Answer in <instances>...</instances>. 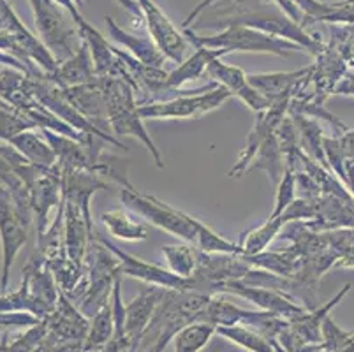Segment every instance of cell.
<instances>
[{"label": "cell", "instance_id": "20", "mask_svg": "<svg viewBox=\"0 0 354 352\" xmlns=\"http://www.w3.org/2000/svg\"><path fill=\"white\" fill-rule=\"evenodd\" d=\"M226 57L222 50H208V48H196L194 53L187 57L182 64L175 67L171 73L167 74V92H173L180 95L183 92L182 86L187 83L196 82L203 74H207L208 66L215 58Z\"/></svg>", "mask_w": 354, "mask_h": 352}, {"label": "cell", "instance_id": "1", "mask_svg": "<svg viewBox=\"0 0 354 352\" xmlns=\"http://www.w3.org/2000/svg\"><path fill=\"white\" fill-rule=\"evenodd\" d=\"M106 95V115L108 124L115 136H131L145 145L148 154L152 155L153 163L159 169H164L162 155L153 140L148 134L140 115L136 90L131 83L122 77H101Z\"/></svg>", "mask_w": 354, "mask_h": 352}, {"label": "cell", "instance_id": "23", "mask_svg": "<svg viewBox=\"0 0 354 352\" xmlns=\"http://www.w3.org/2000/svg\"><path fill=\"white\" fill-rule=\"evenodd\" d=\"M9 145L15 147L25 159H28L35 166L53 167L57 164V155H55L53 148L50 147L48 140L41 132V129L21 132L16 138H12Z\"/></svg>", "mask_w": 354, "mask_h": 352}, {"label": "cell", "instance_id": "29", "mask_svg": "<svg viewBox=\"0 0 354 352\" xmlns=\"http://www.w3.org/2000/svg\"><path fill=\"white\" fill-rule=\"evenodd\" d=\"M164 259L167 263V270L183 279H192L198 271L199 250L194 245H166L160 248Z\"/></svg>", "mask_w": 354, "mask_h": 352}, {"label": "cell", "instance_id": "33", "mask_svg": "<svg viewBox=\"0 0 354 352\" xmlns=\"http://www.w3.org/2000/svg\"><path fill=\"white\" fill-rule=\"evenodd\" d=\"M32 129H37V125L30 118H27L24 113H20L12 106L0 102V141L9 143L12 138L21 132L32 131Z\"/></svg>", "mask_w": 354, "mask_h": 352}, {"label": "cell", "instance_id": "19", "mask_svg": "<svg viewBox=\"0 0 354 352\" xmlns=\"http://www.w3.org/2000/svg\"><path fill=\"white\" fill-rule=\"evenodd\" d=\"M106 25H108L109 37L113 39L115 43L120 44L129 55H133L134 58L148 64V66L164 67L167 58L164 57L162 51L157 48V44L153 43L152 37H140V35L131 34V32L122 28L118 24H115V19L111 18V16H106Z\"/></svg>", "mask_w": 354, "mask_h": 352}, {"label": "cell", "instance_id": "39", "mask_svg": "<svg viewBox=\"0 0 354 352\" xmlns=\"http://www.w3.org/2000/svg\"><path fill=\"white\" fill-rule=\"evenodd\" d=\"M339 140L346 163L354 164V129H347L344 134L339 136Z\"/></svg>", "mask_w": 354, "mask_h": 352}, {"label": "cell", "instance_id": "22", "mask_svg": "<svg viewBox=\"0 0 354 352\" xmlns=\"http://www.w3.org/2000/svg\"><path fill=\"white\" fill-rule=\"evenodd\" d=\"M250 266L259 268L273 273V275L284 277V279H296L301 268V257L291 247L282 250H265L256 256H241Z\"/></svg>", "mask_w": 354, "mask_h": 352}, {"label": "cell", "instance_id": "27", "mask_svg": "<svg viewBox=\"0 0 354 352\" xmlns=\"http://www.w3.org/2000/svg\"><path fill=\"white\" fill-rule=\"evenodd\" d=\"M288 222L284 221V217L279 215V217H270L268 221L263 222L257 228L249 229L240 240V243H238L241 248L240 256H256V254L268 250L270 243L281 234L282 228Z\"/></svg>", "mask_w": 354, "mask_h": 352}, {"label": "cell", "instance_id": "2", "mask_svg": "<svg viewBox=\"0 0 354 352\" xmlns=\"http://www.w3.org/2000/svg\"><path fill=\"white\" fill-rule=\"evenodd\" d=\"M183 35L194 48H208V50H222L224 55L243 51V53H272L279 57H289L298 50H304L288 39L275 37L266 32L256 30L241 25H230L217 34L199 35L192 28H183Z\"/></svg>", "mask_w": 354, "mask_h": 352}, {"label": "cell", "instance_id": "10", "mask_svg": "<svg viewBox=\"0 0 354 352\" xmlns=\"http://www.w3.org/2000/svg\"><path fill=\"white\" fill-rule=\"evenodd\" d=\"M101 241L118 257V263H120V275L141 280V282L148 284V286L164 287V289L171 290H196V293H198V284H196L194 279H183V277L175 275V273H173L171 270H167V268L148 263V261L140 259V257L133 256V254H127V252H124L122 248L115 247L113 243H109L104 238H101Z\"/></svg>", "mask_w": 354, "mask_h": 352}, {"label": "cell", "instance_id": "21", "mask_svg": "<svg viewBox=\"0 0 354 352\" xmlns=\"http://www.w3.org/2000/svg\"><path fill=\"white\" fill-rule=\"evenodd\" d=\"M308 73V66L298 71H288V73H263V74H247L249 83L259 93L268 99L270 102L281 101L286 97H291L296 85L304 80Z\"/></svg>", "mask_w": 354, "mask_h": 352}, {"label": "cell", "instance_id": "35", "mask_svg": "<svg viewBox=\"0 0 354 352\" xmlns=\"http://www.w3.org/2000/svg\"><path fill=\"white\" fill-rule=\"evenodd\" d=\"M319 21L330 25H347L354 27V0L342 2H324L323 15Z\"/></svg>", "mask_w": 354, "mask_h": 352}, {"label": "cell", "instance_id": "15", "mask_svg": "<svg viewBox=\"0 0 354 352\" xmlns=\"http://www.w3.org/2000/svg\"><path fill=\"white\" fill-rule=\"evenodd\" d=\"M48 337L57 342H83L85 344L88 333V319L73 305V299L60 290L59 302L55 310L48 315Z\"/></svg>", "mask_w": 354, "mask_h": 352}, {"label": "cell", "instance_id": "30", "mask_svg": "<svg viewBox=\"0 0 354 352\" xmlns=\"http://www.w3.org/2000/svg\"><path fill=\"white\" fill-rule=\"evenodd\" d=\"M217 335L234 342L249 352H279L268 338L249 326H217Z\"/></svg>", "mask_w": 354, "mask_h": 352}, {"label": "cell", "instance_id": "13", "mask_svg": "<svg viewBox=\"0 0 354 352\" xmlns=\"http://www.w3.org/2000/svg\"><path fill=\"white\" fill-rule=\"evenodd\" d=\"M138 4L143 11L145 27H147L148 35L152 37L157 48L162 51L167 60H173L176 66L182 64L185 60V50L191 44L187 37L171 24V19L167 18L152 0H138Z\"/></svg>", "mask_w": 354, "mask_h": 352}, {"label": "cell", "instance_id": "8", "mask_svg": "<svg viewBox=\"0 0 354 352\" xmlns=\"http://www.w3.org/2000/svg\"><path fill=\"white\" fill-rule=\"evenodd\" d=\"M214 295L240 296V298L259 306L263 312H270V314L286 319V321H295V319L301 317L308 312L307 306H304L295 298L281 293V290L270 289V287L250 286V284L241 282V280H227V282L217 284L212 289V296Z\"/></svg>", "mask_w": 354, "mask_h": 352}, {"label": "cell", "instance_id": "5", "mask_svg": "<svg viewBox=\"0 0 354 352\" xmlns=\"http://www.w3.org/2000/svg\"><path fill=\"white\" fill-rule=\"evenodd\" d=\"M120 279V263L113 252L109 250L101 238L94 237L85 257V293L80 298L82 308H94L97 312L104 302H108L115 282Z\"/></svg>", "mask_w": 354, "mask_h": 352}, {"label": "cell", "instance_id": "28", "mask_svg": "<svg viewBox=\"0 0 354 352\" xmlns=\"http://www.w3.org/2000/svg\"><path fill=\"white\" fill-rule=\"evenodd\" d=\"M115 337V319L113 310H111V296L108 302L101 305V308L95 312L94 321L90 322L88 333H86L85 344H83V352L95 351L108 344Z\"/></svg>", "mask_w": 354, "mask_h": 352}, {"label": "cell", "instance_id": "40", "mask_svg": "<svg viewBox=\"0 0 354 352\" xmlns=\"http://www.w3.org/2000/svg\"><path fill=\"white\" fill-rule=\"evenodd\" d=\"M333 95H347L354 97V69H351L346 73V76L340 80V83L335 89Z\"/></svg>", "mask_w": 354, "mask_h": 352}, {"label": "cell", "instance_id": "9", "mask_svg": "<svg viewBox=\"0 0 354 352\" xmlns=\"http://www.w3.org/2000/svg\"><path fill=\"white\" fill-rule=\"evenodd\" d=\"M27 190L30 196L35 234L37 240H41L51 224V210L59 208L62 201V171L59 164L53 167H39L34 178L27 183Z\"/></svg>", "mask_w": 354, "mask_h": 352}, {"label": "cell", "instance_id": "3", "mask_svg": "<svg viewBox=\"0 0 354 352\" xmlns=\"http://www.w3.org/2000/svg\"><path fill=\"white\" fill-rule=\"evenodd\" d=\"M231 97L230 90L214 82L199 90H185L166 101L141 104L140 115L143 120H187L218 109Z\"/></svg>", "mask_w": 354, "mask_h": 352}, {"label": "cell", "instance_id": "4", "mask_svg": "<svg viewBox=\"0 0 354 352\" xmlns=\"http://www.w3.org/2000/svg\"><path fill=\"white\" fill-rule=\"evenodd\" d=\"M120 201L125 208L133 210L134 213L147 219L150 224L162 229L164 232L175 234V237L182 238L187 243L196 245L198 219L189 215V213L166 205L164 201L157 199L156 196L138 192L134 187H122Z\"/></svg>", "mask_w": 354, "mask_h": 352}, {"label": "cell", "instance_id": "18", "mask_svg": "<svg viewBox=\"0 0 354 352\" xmlns=\"http://www.w3.org/2000/svg\"><path fill=\"white\" fill-rule=\"evenodd\" d=\"M48 77H50L55 85H59L60 89L85 85V83L97 80L99 76L94 66V58H92V53H90L86 43L82 41L78 50L74 51L73 57H69L62 64H59L57 71L53 74H48Z\"/></svg>", "mask_w": 354, "mask_h": 352}, {"label": "cell", "instance_id": "41", "mask_svg": "<svg viewBox=\"0 0 354 352\" xmlns=\"http://www.w3.org/2000/svg\"><path fill=\"white\" fill-rule=\"evenodd\" d=\"M335 268H354V243L349 245V247L340 254Z\"/></svg>", "mask_w": 354, "mask_h": 352}, {"label": "cell", "instance_id": "11", "mask_svg": "<svg viewBox=\"0 0 354 352\" xmlns=\"http://www.w3.org/2000/svg\"><path fill=\"white\" fill-rule=\"evenodd\" d=\"M28 231L30 229L24 224L18 215L15 199L11 192L6 190L0 194V243H2V275H0V289L2 293L8 290L9 273H11L12 263L20 248L27 243Z\"/></svg>", "mask_w": 354, "mask_h": 352}, {"label": "cell", "instance_id": "32", "mask_svg": "<svg viewBox=\"0 0 354 352\" xmlns=\"http://www.w3.org/2000/svg\"><path fill=\"white\" fill-rule=\"evenodd\" d=\"M196 229H198V232H196L194 247L198 250L205 252V254H241L240 245L227 241L226 238H222L221 234H217L214 229L205 225L201 221H198Z\"/></svg>", "mask_w": 354, "mask_h": 352}, {"label": "cell", "instance_id": "31", "mask_svg": "<svg viewBox=\"0 0 354 352\" xmlns=\"http://www.w3.org/2000/svg\"><path fill=\"white\" fill-rule=\"evenodd\" d=\"M217 333V326L205 321H196L183 326L175 335V352H199Z\"/></svg>", "mask_w": 354, "mask_h": 352}, {"label": "cell", "instance_id": "25", "mask_svg": "<svg viewBox=\"0 0 354 352\" xmlns=\"http://www.w3.org/2000/svg\"><path fill=\"white\" fill-rule=\"evenodd\" d=\"M106 231L124 241H143L148 238V229L143 222L136 221L127 210H109L101 215Z\"/></svg>", "mask_w": 354, "mask_h": 352}, {"label": "cell", "instance_id": "38", "mask_svg": "<svg viewBox=\"0 0 354 352\" xmlns=\"http://www.w3.org/2000/svg\"><path fill=\"white\" fill-rule=\"evenodd\" d=\"M25 77H27V74L21 73V71L18 69H12V67L0 71V99H2L6 93L18 89V86L24 83Z\"/></svg>", "mask_w": 354, "mask_h": 352}, {"label": "cell", "instance_id": "12", "mask_svg": "<svg viewBox=\"0 0 354 352\" xmlns=\"http://www.w3.org/2000/svg\"><path fill=\"white\" fill-rule=\"evenodd\" d=\"M289 102H291V97H286V99L273 102L265 111L256 113L254 127L250 129L249 136L245 138V143H243V148L240 151V157H238V160L230 171L231 178H241L243 174L249 173L250 164H252L261 145L265 143L266 138L272 136L277 131V127L281 125V122L288 116Z\"/></svg>", "mask_w": 354, "mask_h": 352}, {"label": "cell", "instance_id": "16", "mask_svg": "<svg viewBox=\"0 0 354 352\" xmlns=\"http://www.w3.org/2000/svg\"><path fill=\"white\" fill-rule=\"evenodd\" d=\"M64 97L73 104L74 109H78L85 118H88L92 124L108 136H115L108 124V115H106V95L102 89L101 77L94 82L85 83V85L67 86L62 89ZM117 138V136H115Z\"/></svg>", "mask_w": 354, "mask_h": 352}, {"label": "cell", "instance_id": "37", "mask_svg": "<svg viewBox=\"0 0 354 352\" xmlns=\"http://www.w3.org/2000/svg\"><path fill=\"white\" fill-rule=\"evenodd\" d=\"M323 147H324V154H326L328 167H330V169L333 171V173L337 174L340 180H342L344 185H346L347 183L346 159H344L342 148H340L339 136H333V138H328V136H324Z\"/></svg>", "mask_w": 354, "mask_h": 352}, {"label": "cell", "instance_id": "34", "mask_svg": "<svg viewBox=\"0 0 354 352\" xmlns=\"http://www.w3.org/2000/svg\"><path fill=\"white\" fill-rule=\"evenodd\" d=\"M331 37L328 43L337 48L347 66L354 69V27L347 25H331Z\"/></svg>", "mask_w": 354, "mask_h": 352}, {"label": "cell", "instance_id": "24", "mask_svg": "<svg viewBox=\"0 0 354 352\" xmlns=\"http://www.w3.org/2000/svg\"><path fill=\"white\" fill-rule=\"evenodd\" d=\"M292 118L296 125V132H298V143H300L301 151L305 155H308L310 159H314L315 163L323 164L324 167H328L326 154H324V132L323 127L319 125V122L310 116L300 115V113H288Z\"/></svg>", "mask_w": 354, "mask_h": 352}, {"label": "cell", "instance_id": "17", "mask_svg": "<svg viewBox=\"0 0 354 352\" xmlns=\"http://www.w3.org/2000/svg\"><path fill=\"white\" fill-rule=\"evenodd\" d=\"M166 290L167 289H164V287L148 286L125 306V310H127V314H125V337H127L129 345L133 349H136L141 342L145 329L152 321Z\"/></svg>", "mask_w": 354, "mask_h": 352}, {"label": "cell", "instance_id": "6", "mask_svg": "<svg viewBox=\"0 0 354 352\" xmlns=\"http://www.w3.org/2000/svg\"><path fill=\"white\" fill-rule=\"evenodd\" d=\"M230 25H241V27H250L256 30L266 32L275 37L288 39L291 43H296L304 50L310 51L312 55H317L324 48V41L317 35H310L304 30L300 24H296L295 19L289 18L288 15H279V12H257L247 11L238 12V15L230 16V18L218 19L215 24L201 25V27H222L226 28Z\"/></svg>", "mask_w": 354, "mask_h": 352}, {"label": "cell", "instance_id": "26", "mask_svg": "<svg viewBox=\"0 0 354 352\" xmlns=\"http://www.w3.org/2000/svg\"><path fill=\"white\" fill-rule=\"evenodd\" d=\"M261 169L265 171L266 174L272 180L273 187L279 185V182L282 180L286 173V157L284 151H282L281 143L277 140V134L273 132L272 136H268L265 140V143L261 145V148L257 150L256 157H254L252 164H250L249 171Z\"/></svg>", "mask_w": 354, "mask_h": 352}, {"label": "cell", "instance_id": "43", "mask_svg": "<svg viewBox=\"0 0 354 352\" xmlns=\"http://www.w3.org/2000/svg\"><path fill=\"white\" fill-rule=\"evenodd\" d=\"M331 352H354V331L351 333V337L347 338L342 345H339V347L333 349Z\"/></svg>", "mask_w": 354, "mask_h": 352}, {"label": "cell", "instance_id": "7", "mask_svg": "<svg viewBox=\"0 0 354 352\" xmlns=\"http://www.w3.org/2000/svg\"><path fill=\"white\" fill-rule=\"evenodd\" d=\"M30 4L34 9L35 27L39 30L43 43L53 53L57 62L62 64L78 50V48L74 50L76 39L80 41L78 28L67 24L62 6L57 4L55 0H30Z\"/></svg>", "mask_w": 354, "mask_h": 352}, {"label": "cell", "instance_id": "14", "mask_svg": "<svg viewBox=\"0 0 354 352\" xmlns=\"http://www.w3.org/2000/svg\"><path fill=\"white\" fill-rule=\"evenodd\" d=\"M207 74L217 83V85L230 90L231 95L238 97L240 101H243V104L249 109H252L254 113L265 111V109H268L270 106L273 104V102H270L263 93H259L252 85H250L245 71H241L240 67L236 66H230V64L221 62V58L212 60L210 66H208L207 69Z\"/></svg>", "mask_w": 354, "mask_h": 352}, {"label": "cell", "instance_id": "42", "mask_svg": "<svg viewBox=\"0 0 354 352\" xmlns=\"http://www.w3.org/2000/svg\"><path fill=\"white\" fill-rule=\"evenodd\" d=\"M346 176H347V189H349L351 196L354 199V164L346 163Z\"/></svg>", "mask_w": 354, "mask_h": 352}, {"label": "cell", "instance_id": "36", "mask_svg": "<svg viewBox=\"0 0 354 352\" xmlns=\"http://www.w3.org/2000/svg\"><path fill=\"white\" fill-rule=\"evenodd\" d=\"M296 173L286 167V173L279 185L275 187V206L270 217H279L284 213V210L296 199Z\"/></svg>", "mask_w": 354, "mask_h": 352}]
</instances>
